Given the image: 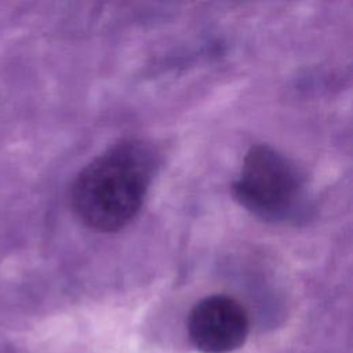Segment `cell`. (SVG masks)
Wrapping results in <instances>:
<instances>
[{
  "label": "cell",
  "instance_id": "cell-1",
  "mask_svg": "<svg viewBox=\"0 0 353 353\" xmlns=\"http://www.w3.org/2000/svg\"><path fill=\"white\" fill-rule=\"evenodd\" d=\"M152 152L139 141H121L90 161L76 176L70 204L97 232H117L138 214L153 174Z\"/></svg>",
  "mask_w": 353,
  "mask_h": 353
},
{
  "label": "cell",
  "instance_id": "cell-2",
  "mask_svg": "<svg viewBox=\"0 0 353 353\" xmlns=\"http://www.w3.org/2000/svg\"><path fill=\"white\" fill-rule=\"evenodd\" d=\"M232 192L247 210L262 218L277 219L295 205L301 179L283 154L268 145H256L247 152Z\"/></svg>",
  "mask_w": 353,
  "mask_h": 353
},
{
  "label": "cell",
  "instance_id": "cell-3",
  "mask_svg": "<svg viewBox=\"0 0 353 353\" xmlns=\"http://www.w3.org/2000/svg\"><path fill=\"white\" fill-rule=\"evenodd\" d=\"M250 331L244 306L228 295L199 301L188 317V334L201 353H230L241 347Z\"/></svg>",
  "mask_w": 353,
  "mask_h": 353
}]
</instances>
